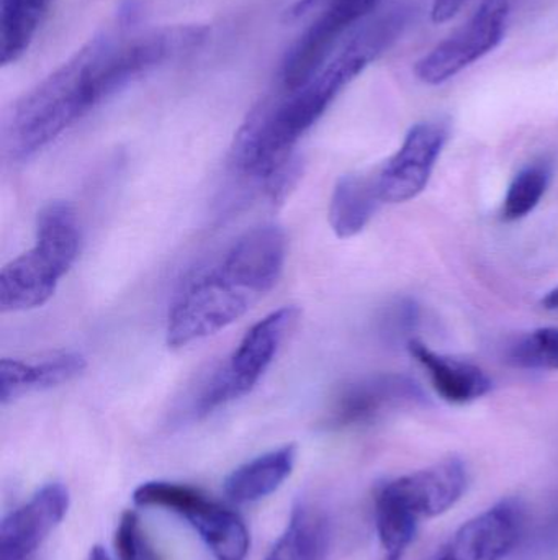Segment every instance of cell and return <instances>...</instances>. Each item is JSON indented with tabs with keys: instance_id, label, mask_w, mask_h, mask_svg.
<instances>
[{
	"instance_id": "cell-1",
	"label": "cell",
	"mask_w": 558,
	"mask_h": 560,
	"mask_svg": "<svg viewBox=\"0 0 558 560\" xmlns=\"http://www.w3.org/2000/svg\"><path fill=\"white\" fill-rule=\"evenodd\" d=\"M95 51L94 38L15 105L5 137L15 160H28L95 107L91 92Z\"/></svg>"
},
{
	"instance_id": "cell-2",
	"label": "cell",
	"mask_w": 558,
	"mask_h": 560,
	"mask_svg": "<svg viewBox=\"0 0 558 560\" xmlns=\"http://www.w3.org/2000/svg\"><path fill=\"white\" fill-rule=\"evenodd\" d=\"M79 248L81 230L74 210L64 202L46 206L36 219V245L0 272V310L28 312L45 305L74 266Z\"/></svg>"
},
{
	"instance_id": "cell-3",
	"label": "cell",
	"mask_w": 558,
	"mask_h": 560,
	"mask_svg": "<svg viewBox=\"0 0 558 560\" xmlns=\"http://www.w3.org/2000/svg\"><path fill=\"white\" fill-rule=\"evenodd\" d=\"M261 299L225 262L202 269L174 296L167 315V345L183 348L216 335L242 318Z\"/></svg>"
},
{
	"instance_id": "cell-4",
	"label": "cell",
	"mask_w": 558,
	"mask_h": 560,
	"mask_svg": "<svg viewBox=\"0 0 558 560\" xmlns=\"http://www.w3.org/2000/svg\"><path fill=\"white\" fill-rule=\"evenodd\" d=\"M206 32L200 25L164 26L118 45L110 36H97L98 49L91 72L94 104H100L164 62L199 48L205 42Z\"/></svg>"
},
{
	"instance_id": "cell-5",
	"label": "cell",
	"mask_w": 558,
	"mask_h": 560,
	"mask_svg": "<svg viewBox=\"0 0 558 560\" xmlns=\"http://www.w3.org/2000/svg\"><path fill=\"white\" fill-rule=\"evenodd\" d=\"M300 315L297 306H284L249 328L229 361L209 378L200 392L193 405L195 417H209L229 401L248 395L277 358Z\"/></svg>"
},
{
	"instance_id": "cell-6",
	"label": "cell",
	"mask_w": 558,
	"mask_h": 560,
	"mask_svg": "<svg viewBox=\"0 0 558 560\" xmlns=\"http://www.w3.org/2000/svg\"><path fill=\"white\" fill-rule=\"evenodd\" d=\"M133 500L138 506L164 509L187 520L215 560H246L251 541L245 522L199 489L156 480L141 483Z\"/></svg>"
},
{
	"instance_id": "cell-7",
	"label": "cell",
	"mask_w": 558,
	"mask_h": 560,
	"mask_svg": "<svg viewBox=\"0 0 558 560\" xmlns=\"http://www.w3.org/2000/svg\"><path fill=\"white\" fill-rule=\"evenodd\" d=\"M510 10V0H484L467 25L416 62V78L442 84L494 51L507 32Z\"/></svg>"
},
{
	"instance_id": "cell-8",
	"label": "cell",
	"mask_w": 558,
	"mask_h": 560,
	"mask_svg": "<svg viewBox=\"0 0 558 560\" xmlns=\"http://www.w3.org/2000/svg\"><path fill=\"white\" fill-rule=\"evenodd\" d=\"M448 138L449 127L444 121L415 125L402 148L377 174L382 202L402 203L418 197L428 186Z\"/></svg>"
},
{
	"instance_id": "cell-9",
	"label": "cell",
	"mask_w": 558,
	"mask_h": 560,
	"mask_svg": "<svg viewBox=\"0 0 558 560\" xmlns=\"http://www.w3.org/2000/svg\"><path fill=\"white\" fill-rule=\"evenodd\" d=\"M423 400L422 387L408 375H367L336 392L328 410V423L334 428L363 427Z\"/></svg>"
},
{
	"instance_id": "cell-10",
	"label": "cell",
	"mask_w": 558,
	"mask_h": 560,
	"mask_svg": "<svg viewBox=\"0 0 558 560\" xmlns=\"http://www.w3.org/2000/svg\"><path fill=\"white\" fill-rule=\"evenodd\" d=\"M523 528L520 500H501L464 523L435 560H501L513 551Z\"/></svg>"
},
{
	"instance_id": "cell-11",
	"label": "cell",
	"mask_w": 558,
	"mask_h": 560,
	"mask_svg": "<svg viewBox=\"0 0 558 560\" xmlns=\"http://www.w3.org/2000/svg\"><path fill=\"white\" fill-rule=\"evenodd\" d=\"M69 509L62 483H48L0 526V560H28L58 528Z\"/></svg>"
},
{
	"instance_id": "cell-12",
	"label": "cell",
	"mask_w": 558,
	"mask_h": 560,
	"mask_svg": "<svg viewBox=\"0 0 558 560\" xmlns=\"http://www.w3.org/2000/svg\"><path fill=\"white\" fill-rule=\"evenodd\" d=\"M383 486L423 522L444 515L462 499L467 489V469L459 457H448L435 466L389 480Z\"/></svg>"
},
{
	"instance_id": "cell-13",
	"label": "cell",
	"mask_w": 558,
	"mask_h": 560,
	"mask_svg": "<svg viewBox=\"0 0 558 560\" xmlns=\"http://www.w3.org/2000/svg\"><path fill=\"white\" fill-rule=\"evenodd\" d=\"M285 259L287 240L284 232L277 226H259L233 243L223 262L264 296L281 279Z\"/></svg>"
},
{
	"instance_id": "cell-14",
	"label": "cell",
	"mask_w": 558,
	"mask_h": 560,
	"mask_svg": "<svg viewBox=\"0 0 558 560\" xmlns=\"http://www.w3.org/2000/svg\"><path fill=\"white\" fill-rule=\"evenodd\" d=\"M84 355L79 352L59 351L41 355L35 361L2 359L0 361V401L16 400L29 392L48 390L68 384L84 371Z\"/></svg>"
},
{
	"instance_id": "cell-15",
	"label": "cell",
	"mask_w": 558,
	"mask_h": 560,
	"mask_svg": "<svg viewBox=\"0 0 558 560\" xmlns=\"http://www.w3.org/2000/svg\"><path fill=\"white\" fill-rule=\"evenodd\" d=\"M409 354L428 371L432 387L449 404H468L491 390V378L477 365L438 354L425 342L409 339Z\"/></svg>"
},
{
	"instance_id": "cell-16",
	"label": "cell",
	"mask_w": 558,
	"mask_h": 560,
	"mask_svg": "<svg viewBox=\"0 0 558 560\" xmlns=\"http://www.w3.org/2000/svg\"><path fill=\"white\" fill-rule=\"evenodd\" d=\"M297 447L284 446L242 464L225 480V492L235 503H254L274 493L290 476Z\"/></svg>"
},
{
	"instance_id": "cell-17",
	"label": "cell",
	"mask_w": 558,
	"mask_h": 560,
	"mask_svg": "<svg viewBox=\"0 0 558 560\" xmlns=\"http://www.w3.org/2000/svg\"><path fill=\"white\" fill-rule=\"evenodd\" d=\"M380 203L377 176L349 174L341 177L331 196V229L337 238H353L366 229Z\"/></svg>"
},
{
	"instance_id": "cell-18",
	"label": "cell",
	"mask_w": 558,
	"mask_h": 560,
	"mask_svg": "<svg viewBox=\"0 0 558 560\" xmlns=\"http://www.w3.org/2000/svg\"><path fill=\"white\" fill-rule=\"evenodd\" d=\"M330 546L331 523L323 510L300 503L264 560H327Z\"/></svg>"
},
{
	"instance_id": "cell-19",
	"label": "cell",
	"mask_w": 558,
	"mask_h": 560,
	"mask_svg": "<svg viewBox=\"0 0 558 560\" xmlns=\"http://www.w3.org/2000/svg\"><path fill=\"white\" fill-rule=\"evenodd\" d=\"M373 515L385 560H402L415 541L422 522L413 516L385 486H380L373 497Z\"/></svg>"
},
{
	"instance_id": "cell-20",
	"label": "cell",
	"mask_w": 558,
	"mask_h": 560,
	"mask_svg": "<svg viewBox=\"0 0 558 560\" xmlns=\"http://www.w3.org/2000/svg\"><path fill=\"white\" fill-rule=\"evenodd\" d=\"M52 0H2V65L22 58Z\"/></svg>"
},
{
	"instance_id": "cell-21",
	"label": "cell",
	"mask_w": 558,
	"mask_h": 560,
	"mask_svg": "<svg viewBox=\"0 0 558 560\" xmlns=\"http://www.w3.org/2000/svg\"><path fill=\"white\" fill-rule=\"evenodd\" d=\"M553 177V166L547 161L527 164L511 183L504 197L501 215L507 222H517L530 215L546 194Z\"/></svg>"
},
{
	"instance_id": "cell-22",
	"label": "cell",
	"mask_w": 558,
	"mask_h": 560,
	"mask_svg": "<svg viewBox=\"0 0 558 560\" xmlns=\"http://www.w3.org/2000/svg\"><path fill=\"white\" fill-rule=\"evenodd\" d=\"M510 362L533 371H558V328H539L514 342Z\"/></svg>"
},
{
	"instance_id": "cell-23",
	"label": "cell",
	"mask_w": 558,
	"mask_h": 560,
	"mask_svg": "<svg viewBox=\"0 0 558 560\" xmlns=\"http://www.w3.org/2000/svg\"><path fill=\"white\" fill-rule=\"evenodd\" d=\"M118 560H163L147 539L134 512H124L115 533Z\"/></svg>"
},
{
	"instance_id": "cell-24",
	"label": "cell",
	"mask_w": 558,
	"mask_h": 560,
	"mask_svg": "<svg viewBox=\"0 0 558 560\" xmlns=\"http://www.w3.org/2000/svg\"><path fill=\"white\" fill-rule=\"evenodd\" d=\"M418 306L413 302L396 303L393 308L387 313L383 318V329H385L389 336H406V332L415 329L416 323H418Z\"/></svg>"
},
{
	"instance_id": "cell-25",
	"label": "cell",
	"mask_w": 558,
	"mask_h": 560,
	"mask_svg": "<svg viewBox=\"0 0 558 560\" xmlns=\"http://www.w3.org/2000/svg\"><path fill=\"white\" fill-rule=\"evenodd\" d=\"M467 2L468 0H432V22H449V20L454 19V16L461 12L462 7Z\"/></svg>"
},
{
	"instance_id": "cell-26",
	"label": "cell",
	"mask_w": 558,
	"mask_h": 560,
	"mask_svg": "<svg viewBox=\"0 0 558 560\" xmlns=\"http://www.w3.org/2000/svg\"><path fill=\"white\" fill-rule=\"evenodd\" d=\"M543 305L546 306L547 310H558V287L550 290V292L544 296Z\"/></svg>"
},
{
	"instance_id": "cell-27",
	"label": "cell",
	"mask_w": 558,
	"mask_h": 560,
	"mask_svg": "<svg viewBox=\"0 0 558 560\" xmlns=\"http://www.w3.org/2000/svg\"><path fill=\"white\" fill-rule=\"evenodd\" d=\"M88 560H110V558H108L107 551L102 546H94Z\"/></svg>"
}]
</instances>
